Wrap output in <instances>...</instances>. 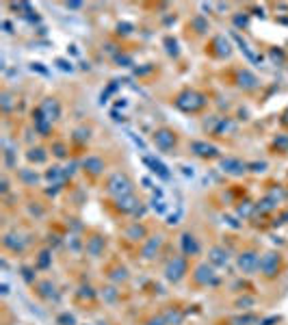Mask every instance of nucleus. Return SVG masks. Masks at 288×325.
<instances>
[{"label": "nucleus", "instance_id": "bb28decb", "mask_svg": "<svg viewBox=\"0 0 288 325\" xmlns=\"http://www.w3.org/2000/svg\"><path fill=\"white\" fill-rule=\"evenodd\" d=\"M18 178L22 180V184H26V187H32V184H37V182L41 180V178L35 173V169H29V167L20 169V171H18Z\"/></svg>", "mask_w": 288, "mask_h": 325}, {"label": "nucleus", "instance_id": "864d4df0", "mask_svg": "<svg viewBox=\"0 0 288 325\" xmlns=\"http://www.w3.org/2000/svg\"><path fill=\"white\" fill-rule=\"evenodd\" d=\"M65 7H67V9H80V7H83V2H67Z\"/></svg>", "mask_w": 288, "mask_h": 325}, {"label": "nucleus", "instance_id": "8fccbe9b", "mask_svg": "<svg viewBox=\"0 0 288 325\" xmlns=\"http://www.w3.org/2000/svg\"><path fill=\"white\" fill-rule=\"evenodd\" d=\"M280 321H282L280 317H267V319H260L258 325H275V323H280Z\"/></svg>", "mask_w": 288, "mask_h": 325}, {"label": "nucleus", "instance_id": "f03ea898", "mask_svg": "<svg viewBox=\"0 0 288 325\" xmlns=\"http://www.w3.org/2000/svg\"><path fill=\"white\" fill-rule=\"evenodd\" d=\"M189 264H191V258H187L184 254H178V256H171L165 264V280L169 284H180V282L189 275Z\"/></svg>", "mask_w": 288, "mask_h": 325}, {"label": "nucleus", "instance_id": "412c9836", "mask_svg": "<svg viewBox=\"0 0 288 325\" xmlns=\"http://www.w3.org/2000/svg\"><path fill=\"white\" fill-rule=\"evenodd\" d=\"M39 108L43 111V115L50 119V122L61 117V102H59L57 98H46V100L39 104Z\"/></svg>", "mask_w": 288, "mask_h": 325}, {"label": "nucleus", "instance_id": "2f4dec72", "mask_svg": "<svg viewBox=\"0 0 288 325\" xmlns=\"http://www.w3.org/2000/svg\"><path fill=\"white\" fill-rule=\"evenodd\" d=\"M52 262V252H48V249H43V252L37 256V262H35V269H48Z\"/></svg>", "mask_w": 288, "mask_h": 325}, {"label": "nucleus", "instance_id": "6e6552de", "mask_svg": "<svg viewBox=\"0 0 288 325\" xmlns=\"http://www.w3.org/2000/svg\"><path fill=\"white\" fill-rule=\"evenodd\" d=\"M162 243H165V238L162 234H152L148 236L143 243H141V258L145 260V262H150V260H156L162 249Z\"/></svg>", "mask_w": 288, "mask_h": 325}, {"label": "nucleus", "instance_id": "5fc2aeb1", "mask_svg": "<svg viewBox=\"0 0 288 325\" xmlns=\"http://www.w3.org/2000/svg\"><path fill=\"white\" fill-rule=\"evenodd\" d=\"M2 26L7 29V32H13V31H11V22H2Z\"/></svg>", "mask_w": 288, "mask_h": 325}, {"label": "nucleus", "instance_id": "aec40b11", "mask_svg": "<svg viewBox=\"0 0 288 325\" xmlns=\"http://www.w3.org/2000/svg\"><path fill=\"white\" fill-rule=\"evenodd\" d=\"M139 204H141V202H139L137 197H134V193H132V195H126V197H117V199H115V208H117L122 215H134V213H137V210L141 208Z\"/></svg>", "mask_w": 288, "mask_h": 325}, {"label": "nucleus", "instance_id": "de8ad7c7", "mask_svg": "<svg viewBox=\"0 0 288 325\" xmlns=\"http://www.w3.org/2000/svg\"><path fill=\"white\" fill-rule=\"evenodd\" d=\"M232 20H234V26H236V29H241V26H247V22H249L247 15H234Z\"/></svg>", "mask_w": 288, "mask_h": 325}, {"label": "nucleus", "instance_id": "49530a36", "mask_svg": "<svg viewBox=\"0 0 288 325\" xmlns=\"http://www.w3.org/2000/svg\"><path fill=\"white\" fill-rule=\"evenodd\" d=\"M57 65H59V69H63V72H72L74 69L72 61H65V59H57Z\"/></svg>", "mask_w": 288, "mask_h": 325}, {"label": "nucleus", "instance_id": "1a4fd4ad", "mask_svg": "<svg viewBox=\"0 0 288 325\" xmlns=\"http://www.w3.org/2000/svg\"><path fill=\"white\" fill-rule=\"evenodd\" d=\"M191 152L197 159H204V161H215V159H221V152L215 143H208V141H199L195 139L191 141Z\"/></svg>", "mask_w": 288, "mask_h": 325}, {"label": "nucleus", "instance_id": "a878e982", "mask_svg": "<svg viewBox=\"0 0 288 325\" xmlns=\"http://www.w3.org/2000/svg\"><path fill=\"white\" fill-rule=\"evenodd\" d=\"M130 273L128 269L124 267V264H117V267H113L111 271H108V280L113 282V284H122V282H128Z\"/></svg>", "mask_w": 288, "mask_h": 325}, {"label": "nucleus", "instance_id": "473e14b6", "mask_svg": "<svg viewBox=\"0 0 288 325\" xmlns=\"http://www.w3.org/2000/svg\"><path fill=\"white\" fill-rule=\"evenodd\" d=\"M102 299H104L106 303H115L119 299V291L115 289V286H106V289H102Z\"/></svg>", "mask_w": 288, "mask_h": 325}, {"label": "nucleus", "instance_id": "f8f14e48", "mask_svg": "<svg viewBox=\"0 0 288 325\" xmlns=\"http://www.w3.org/2000/svg\"><path fill=\"white\" fill-rule=\"evenodd\" d=\"M80 167H83V171L87 173V176H91V178H100L102 173H104L106 169V162L102 156H97V154H89V156H85L83 162H80Z\"/></svg>", "mask_w": 288, "mask_h": 325}, {"label": "nucleus", "instance_id": "f704fd0d", "mask_svg": "<svg viewBox=\"0 0 288 325\" xmlns=\"http://www.w3.org/2000/svg\"><path fill=\"white\" fill-rule=\"evenodd\" d=\"M232 323L234 325H254V323H260V319L256 317V314H243V317L232 319Z\"/></svg>", "mask_w": 288, "mask_h": 325}, {"label": "nucleus", "instance_id": "4be33fe9", "mask_svg": "<svg viewBox=\"0 0 288 325\" xmlns=\"http://www.w3.org/2000/svg\"><path fill=\"white\" fill-rule=\"evenodd\" d=\"M210 48H217L215 52H210V54H213V57H217V59H225V57H230V54H232V46H230V41H227L224 35L213 37V41H210Z\"/></svg>", "mask_w": 288, "mask_h": 325}, {"label": "nucleus", "instance_id": "39448f33", "mask_svg": "<svg viewBox=\"0 0 288 325\" xmlns=\"http://www.w3.org/2000/svg\"><path fill=\"white\" fill-rule=\"evenodd\" d=\"M191 282L197 289H208V286L219 284V275L210 262H197L191 271Z\"/></svg>", "mask_w": 288, "mask_h": 325}, {"label": "nucleus", "instance_id": "20e7f679", "mask_svg": "<svg viewBox=\"0 0 288 325\" xmlns=\"http://www.w3.org/2000/svg\"><path fill=\"white\" fill-rule=\"evenodd\" d=\"M282 267H284V258H282V254L275 252V249H269V252H264L262 256H260V269L258 271L264 280H275L282 273Z\"/></svg>", "mask_w": 288, "mask_h": 325}, {"label": "nucleus", "instance_id": "9d476101", "mask_svg": "<svg viewBox=\"0 0 288 325\" xmlns=\"http://www.w3.org/2000/svg\"><path fill=\"white\" fill-rule=\"evenodd\" d=\"M219 165H221V171L227 173V176H232V178H238L245 171H249V162L236 159V156H225V159L219 161Z\"/></svg>", "mask_w": 288, "mask_h": 325}, {"label": "nucleus", "instance_id": "cd10ccee", "mask_svg": "<svg viewBox=\"0 0 288 325\" xmlns=\"http://www.w3.org/2000/svg\"><path fill=\"white\" fill-rule=\"evenodd\" d=\"M191 29L197 32V35H204V32H208V29H210V24H208V20L204 18V15H195V18H191Z\"/></svg>", "mask_w": 288, "mask_h": 325}, {"label": "nucleus", "instance_id": "09e8293b", "mask_svg": "<svg viewBox=\"0 0 288 325\" xmlns=\"http://www.w3.org/2000/svg\"><path fill=\"white\" fill-rule=\"evenodd\" d=\"M254 303H256L254 297H245V299H238L236 306H243V310H247V306H254Z\"/></svg>", "mask_w": 288, "mask_h": 325}, {"label": "nucleus", "instance_id": "6ab92c4d", "mask_svg": "<svg viewBox=\"0 0 288 325\" xmlns=\"http://www.w3.org/2000/svg\"><path fill=\"white\" fill-rule=\"evenodd\" d=\"M35 292H37V297L43 299V301L57 299V286H54L52 280H39V282H35Z\"/></svg>", "mask_w": 288, "mask_h": 325}, {"label": "nucleus", "instance_id": "c9c22d12", "mask_svg": "<svg viewBox=\"0 0 288 325\" xmlns=\"http://www.w3.org/2000/svg\"><path fill=\"white\" fill-rule=\"evenodd\" d=\"M57 325H76V317L72 312H61L57 317Z\"/></svg>", "mask_w": 288, "mask_h": 325}, {"label": "nucleus", "instance_id": "79ce46f5", "mask_svg": "<svg viewBox=\"0 0 288 325\" xmlns=\"http://www.w3.org/2000/svg\"><path fill=\"white\" fill-rule=\"evenodd\" d=\"M80 297H87V301H91V299H96V291L91 289V286H80V292H78Z\"/></svg>", "mask_w": 288, "mask_h": 325}, {"label": "nucleus", "instance_id": "0eeeda50", "mask_svg": "<svg viewBox=\"0 0 288 325\" xmlns=\"http://www.w3.org/2000/svg\"><path fill=\"white\" fill-rule=\"evenodd\" d=\"M152 141H154V145L159 148L160 152H167V154H171L173 150H176L178 145V132L171 128H156L154 132H152Z\"/></svg>", "mask_w": 288, "mask_h": 325}, {"label": "nucleus", "instance_id": "9b49d317", "mask_svg": "<svg viewBox=\"0 0 288 325\" xmlns=\"http://www.w3.org/2000/svg\"><path fill=\"white\" fill-rule=\"evenodd\" d=\"M104 249H106V236L94 232V234L85 238V252L89 258H102L104 256Z\"/></svg>", "mask_w": 288, "mask_h": 325}, {"label": "nucleus", "instance_id": "58836bf2", "mask_svg": "<svg viewBox=\"0 0 288 325\" xmlns=\"http://www.w3.org/2000/svg\"><path fill=\"white\" fill-rule=\"evenodd\" d=\"M89 137H91V128H78L74 132V139L76 141H89Z\"/></svg>", "mask_w": 288, "mask_h": 325}, {"label": "nucleus", "instance_id": "ea45409f", "mask_svg": "<svg viewBox=\"0 0 288 325\" xmlns=\"http://www.w3.org/2000/svg\"><path fill=\"white\" fill-rule=\"evenodd\" d=\"M236 213L238 215H252V213H256V204H252V202H245V206H238L236 208Z\"/></svg>", "mask_w": 288, "mask_h": 325}, {"label": "nucleus", "instance_id": "dca6fc26", "mask_svg": "<svg viewBox=\"0 0 288 325\" xmlns=\"http://www.w3.org/2000/svg\"><path fill=\"white\" fill-rule=\"evenodd\" d=\"M2 247L11 254H22L26 249V241L18 234V232H7V234L2 236Z\"/></svg>", "mask_w": 288, "mask_h": 325}, {"label": "nucleus", "instance_id": "2eb2a0df", "mask_svg": "<svg viewBox=\"0 0 288 325\" xmlns=\"http://www.w3.org/2000/svg\"><path fill=\"white\" fill-rule=\"evenodd\" d=\"M236 85L241 87L243 91H256L258 87H260V80H258V76L254 74V72H249V69H238L236 72Z\"/></svg>", "mask_w": 288, "mask_h": 325}, {"label": "nucleus", "instance_id": "c03bdc74", "mask_svg": "<svg viewBox=\"0 0 288 325\" xmlns=\"http://www.w3.org/2000/svg\"><path fill=\"white\" fill-rule=\"evenodd\" d=\"M143 325H167V321L162 319V314H154V317H150Z\"/></svg>", "mask_w": 288, "mask_h": 325}, {"label": "nucleus", "instance_id": "3c124183", "mask_svg": "<svg viewBox=\"0 0 288 325\" xmlns=\"http://www.w3.org/2000/svg\"><path fill=\"white\" fill-rule=\"evenodd\" d=\"M0 184H2V189H0V191H2V195H7V193L11 191V187H9V178H7V176H2Z\"/></svg>", "mask_w": 288, "mask_h": 325}, {"label": "nucleus", "instance_id": "7c9ffc66", "mask_svg": "<svg viewBox=\"0 0 288 325\" xmlns=\"http://www.w3.org/2000/svg\"><path fill=\"white\" fill-rule=\"evenodd\" d=\"M50 152H52L54 156H57L59 161H63V159H67V156H69V148L63 143V141H54L52 148H50Z\"/></svg>", "mask_w": 288, "mask_h": 325}, {"label": "nucleus", "instance_id": "c756f323", "mask_svg": "<svg viewBox=\"0 0 288 325\" xmlns=\"http://www.w3.org/2000/svg\"><path fill=\"white\" fill-rule=\"evenodd\" d=\"M0 106H2V113H4V115H9V113L13 111L15 102H13V94H11V91L4 89L2 94H0Z\"/></svg>", "mask_w": 288, "mask_h": 325}, {"label": "nucleus", "instance_id": "37998d69", "mask_svg": "<svg viewBox=\"0 0 288 325\" xmlns=\"http://www.w3.org/2000/svg\"><path fill=\"white\" fill-rule=\"evenodd\" d=\"M115 61L119 63V67H130V65H132V59H130L128 54H117Z\"/></svg>", "mask_w": 288, "mask_h": 325}, {"label": "nucleus", "instance_id": "a19ab883", "mask_svg": "<svg viewBox=\"0 0 288 325\" xmlns=\"http://www.w3.org/2000/svg\"><path fill=\"white\" fill-rule=\"evenodd\" d=\"M267 162L264 161H260V162H249V171H254V173H264L267 171Z\"/></svg>", "mask_w": 288, "mask_h": 325}, {"label": "nucleus", "instance_id": "c85d7f7f", "mask_svg": "<svg viewBox=\"0 0 288 325\" xmlns=\"http://www.w3.org/2000/svg\"><path fill=\"white\" fill-rule=\"evenodd\" d=\"M145 165H150L152 167V171L154 173H159V176H162V178H169V171H167V167L162 165L160 161H156V159H152V156H145Z\"/></svg>", "mask_w": 288, "mask_h": 325}, {"label": "nucleus", "instance_id": "e433bc0d", "mask_svg": "<svg viewBox=\"0 0 288 325\" xmlns=\"http://www.w3.org/2000/svg\"><path fill=\"white\" fill-rule=\"evenodd\" d=\"M273 145L278 148V152H288V134H278Z\"/></svg>", "mask_w": 288, "mask_h": 325}, {"label": "nucleus", "instance_id": "b1692460", "mask_svg": "<svg viewBox=\"0 0 288 325\" xmlns=\"http://www.w3.org/2000/svg\"><path fill=\"white\" fill-rule=\"evenodd\" d=\"M275 208H278V197H273V195H267V197H262L256 204V213H260V215H269Z\"/></svg>", "mask_w": 288, "mask_h": 325}, {"label": "nucleus", "instance_id": "ddd939ff", "mask_svg": "<svg viewBox=\"0 0 288 325\" xmlns=\"http://www.w3.org/2000/svg\"><path fill=\"white\" fill-rule=\"evenodd\" d=\"M180 252L184 254L187 258H195L199 256V252H202V245H199V238L193 234V232H182L180 234Z\"/></svg>", "mask_w": 288, "mask_h": 325}, {"label": "nucleus", "instance_id": "5701e85b", "mask_svg": "<svg viewBox=\"0 0 288 325\" xmlns=\"http://www.w3.org/2000/svg\"><path fill=\"white\" fill-rule=\"evenodd\" d=\"M26 161L29 162H35V165H41V162L48 161V150L43 145H35V148H29L26 152Z\"/></svg>", "mask_w": 288, "mask_h": 325}, {"label": "nucleus", "instance_id": "7ed1b4c3", "mask_svg": "<svg viewBox=\"0 0 288 325\" xmlns=\"http://www.w3.org/2000/svg\"><path fill=\"white\" fill-rule=\"evenodd\" d=\"M173 104L184 113H199L206 104H208V100H206V96L199 94L197 89H184L176 96Z\"/></svg>", "mask_w": 288, "mask_h": 325}, {"label": "nucleus", "instance_id": "a211bd4d", "mask_svg": "<svg viewBox=\"0 0 288 325\" xmlns=\"http://www.w3.org/2000/svg\"><path fill=\"white\" fill-rule=\"evenodd\" d=\"M208 262L213 264V267H225L227 262H230V252H227L225 247L221 245H213L208 249Z\"/></svg>", "mask_w": 288, "mask_h": 325}, {"label": "nucleus", "instance_id": "f3484780", "mask_svg": "<svg viewBox=\"0 0 288 325\" xmlns=\"http://www.w3.org/2000/svg\"><path fill=\"white\" fill-rule=\"evenodd\" d=\"M124 234H126V238L132 243H143L145 238H148V228L141 224V221H130L126 226V230H124Z\"/></svg>", "mask_w": 288, "mask_h": 325}, {"label": "nucleus", "instance_id": "72a5a7b5", "mask_svg": "<svg viewBox=\"0 0 288 325\" xmlns=\"http://www.w3.org/2000/svg\"><path fill=\"white\" fill-rule=\"evenodd\" d=\"M46 180H65V171H63V167H59V165H54L50 167V169L46 171Z\"/></svg>", "mask_w": 288, "mask_h": 325}, {"label": "nucleus", "instance_id": "a18cd8bd", "mask_svg": "<svg viewBox=\"0 0 288 325\" xmlns=\"http://www.w3.org/2000/svg\"><path fill=\"white\" fill-rule=\"evenodd\" d=\"M132 32V24L124 22V24H117V35H130Z\"/></svg>", "mask_w": 288, "mask_h": 325}, {"label": "nucleus", "instance_id": "f257e3e1", "mask_svg": "<svg viewBox=\"0 0 288 325\" xmlns=\"http://www.w3.org/2000/svg\"><path fill=\"white\" fill-rule=\"evenodd\" d=\"M104 191L111 195V197H126V195H132L134 193V184L132 180L128 178V173L124 171H115L106 178L104 182Z\"/></svg>", "mask_w": 288, "mask_h": 325}, {"label": "nucleus", "instance_id": "603ef678", "mask_svg": "<svg viewBox=\"0 0 288 325\" xmlns=\"http://www.w3.org/2000/svg\"><path fill=\"white\" fill-rule=\"evenodd\" d=\"M271 59H273V61H284V54H282V52H271Z\"/></svg>", "mask_w": 288, "mask_h": 325}, {"label": "nucleus", "instance_id": "4c0bfd02", "mask_svg": "<svg viewBox=\"0 0 288 325\" xmlns=\"http://www.w3.org/2000/svg\"><path fill=\"white\" fill-rule=\"evenodd\" d=\"M165 46H167V52L171 54V57H178L180 50H178V41L173 39V37H165Z\"/></svg>", "mask_w": 288, "mask_h": 325}, {"label": "nucleus", "instance_id": "423d86ee", "mask_svg": "<svg viewBox=\"0 0 288 325\" xmlns=\"http://www.w3.org/2000/svg\"><path fill=\"white\" fill-rule=\"evenodd\" d=\"M260 256H262V254L256 252L254 247L243 249V252L236 256V267H238V271H241L243 275L258 273V269H260Z\"/></svg>", "mask_w": 288, "mask_h": 325}, {"label": "nucleus", "instance_id": "393cba45", "mask_svg": "<svg viewBox=\"0 0 288 325\" xmlns=\"http://www.w3.org/2000/svg\"><path fill=\"white\" fill-rule=\"evenodd\" d=\"M160 314L167 321V325H182V321H184V312L180 308H167V310H162Z\"/></svg>", "mask_w": 288, "mask_h": 325}, {"label": "nucleus", "instance_id": "4468645a", "mask_svg": "<svg viewBox=\"0 0 288 325\" xmlns=\"http://www.w3.org/2000/svg\"><path fill=\"white\" fill-rule=\"evenodd\" d=\"M32 126H35V134H41V137H50L52 132V122L43 115V111L39 106L32 111Z\"/></svg>", "mask_w": 288, "mask_h": 325}]
</instances>
